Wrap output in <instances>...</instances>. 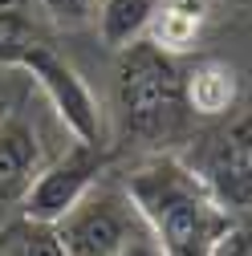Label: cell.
<instances>
[{"instance_id": "3", "label": "cell", "mask_w": 252, "mask_h": 256, "mask_svg": "<svg viewBox=\"0 0 252 256\" xmlns=\"http://www.w3.org/2000/svg\"><path fill=\"white\" fill-rule=\"evenodd\" d=\"M146 228L126 187L94 183L86 196L57 220V236L66 256H118Z\"/></svg>"}, {"instance_id": "1", "label": "cell", "mask_w": 252, "mask_h": 256, "mask_svg": "<svg viewBox=\"0 0 252 256\" xmlns=\"http://www.w3.org/2000/svg\"><path fill=\"white\" fill-rule=\"evenodd\" d=\"M126 196L163 256H216L232 228V212L212 183L179 158H150L130 171Z\"/></svg>"}, {"instance_id": "15", "label": "cell", "mask_w": 252, "mask_h": 256, "mask_svg": "<svg viewBox=\"0 0 252 256\" xmlns=\"http://www.w3.org/2000/svg\"><path fill=\"white\" fill-rule=\"evenodd\" d=\"M118 256H163V252H159V244H154V236H150V232L142 228V232H138V236H134L130 244H126V248H122Z\"/></svg>"}, {"instance_id": "14", "label": "cell", "mask_w": 252, "mask_h": 256, "mask_svg": "<svg viewBox=\"0 0 252 256\" xmlns=\"http://www.w3.org/2000/svg\"><path fill=\"white\" fill-rule=\"evenodd\" d=\"M216 256H252V224H240V228L232 224Z\"/></svg>"}, {"instance_id": "7", "label": "cell", "mask_w": 252, "mask_h": 256, "mask_svg": "<svg viewBox=\"0 0 252 256\" xmlns=\"http://www.w3.org/2000/svg\"><path fill=\"white\" fill-rule=\"evenodd\" d=\"M212 191L220 200H224V208H240L248 212L252 208V118L236 122L228 134L216 138V150L208 158V175Z\"/></svg>"}, {"instance_id": "2", "label": "cell", "mask_w": 252, "mask_h": 256, "mask_svg": "<svg viewBox=\"0 0 252 256\" xmlns=\"http://www.w3.org/2000/svg\"><path fill=\"white\" fill-rule=\"evenodd\" d=\"M118 110L126 130L138 138H163L183 114V78L167 49L154 41H134L118 61Z\"/></svg>"}, {"instance_id": "8", "label": "cell", "mask_w": 252, "mask_h": 256, "mask_svg": "<svg viewBox=\"0 0 252 256\" xmlns=\"http://www.w3.org/2000/svg\"><path fill=\"white\" fill-rule=\"evenodd\" d=\"M154 12H159V0H102L94 20L110 49H126L146 37Z\"/></svg>"}, {"instance_id": "4", "label": "cell", "mask_w": 252, "mask_h": 256, "mask_svg": "<svg viewBox=\"0 0 252 256\" xmlns=\"http://www.w3.org/2000/svg\"><path fill=\"white\" fill-rule=\"evenodd\" d=\"M102 163H106L102 142H82V138H78L70 150H61L53 163H45V167L37 171L33 187H28V196H24V204H20V216L57 224L94 183H98Z\"/></svg>"}, {"instance_id": "16", "label": "cell", "mask_w": 252, "mask_h": 256, "mask_svg": "<svg viewBox=\"0 0 252 256\" xmlns=\"http://www.w3.org/2000/svg\"><path fill=\"white\" fill-rule=\"evenodd\" d=\"M0 256H4V252H0Z\"/></svg>"}, {"instance_id": "13", "label": "cell", "mask_w": 252, "mask_h": 256, "mask_svg": "<svg viewBox=\"0 0 252 256\" xmlns=\"http://www.w3.org/2000/svg\"><path fill=\"white\" fill-rule=\"evenodd\" d=\"M37 4H41L57 24L78 28V24H86V20L98 16V4H102V0H37Z\"/></svg>"}, {"instance_id": "9", "label": "cell", "mask_w": 252, "mask_h": 256, "mask_svg": "<svg viewBox=\"0 0 252 256\" xmlns=\"http://www.w3.org/2000/svg\"><path fill=\"white\" fill-rule=\"evenodd\" d=\"M0 252L4 256H66L57 224L20 216V212L0 224Z\"/></svg>"}, {"instance_id": "5", "label": "cell", "mask_w": 252, "mask_h": 256, "mask_svg": "<svg viewBox=\"0 0 252 256\" xmlns=\"http://www.w3.org/2000/svg\"><path fill=\"white\" fill-rule=\"evenodd\" d=\"M20 70L33 74V82L45 90L49 106L57 110V118L66 122V130L82 142H102V110L98 98L90 94V86L78 78V70L70 66L66 57H57L53 45L37 41L28 49V57L20 61Z\"/></svg>"}, {"instance_id": "11", "label": "cell", "mask_w": 252, "mask_h": 256, "mask_svg": "<svg viewBox=\"0 0 252 256\" xmlns=\"http://www.w3.org/2000/svg\"><path fill=\"white\" fill-rule=\"evenodd\" d=\"M154 45L159 49H187L204 24V0H159L154 12Z\"/></svg>"}, {"instance_id": "12", "label": "cell", "mask_w": 252, "mask_h": 256, "mask_svg": "<svg viewBox=\"0 0 252 256\" xmlns=\"http://www.w3.org/2000/svg\"><path fill=\"white\" fill-rule=\"evenodd\" d=\"M37 41L45 37L37 33L24 0H0V70H12V66L20 70V61Z\"/></svg>"}, {"instance_id": "10", "label": "cell", "mask_w": 252, "mask_h": 256, "mask_svg": "<svg viewBox=\"0 0 252 256\" xmlns=\"http://www.w3.org/2000/svg\"><path fill=\"white\" fill-rule=\"evenodd\" d=\"M183 98L200 114H224L236 102V74L220 61H200L196 74L183 82Z\"/></svg>"}, {"instance_id": "6", "label": "cell", "mask_w": 252, "mask_h": 256, "mask_svg": "<svg viewBox=\"0 0 252 256\" xmlns=\"http://www.w3.org/2000/svg\"><path fill=\"white\" fill-rule=\"evenodd\" d=\"M41 167H45V146L37 126L24 122L20 114L4 118L0 122V224L12 220V212H20Z\"/></svg>"}]
</instances>
